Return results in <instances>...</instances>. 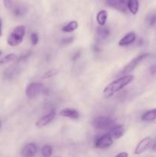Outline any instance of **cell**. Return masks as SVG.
Here are the masks:
<instances>
[{
  "mask_svg": "<svg viewBox=\"0 0 156 157\" xmlns=\"http://www.w3.org/2000/svg\"><path fill=\"white\" fill-rule=\"evenodd\" d=\"M151 149H152L153 151H156V144H154V145L152 146V147H151Z\"/></svg>",
  "mask_w": 156,
  "mask_h": 157,
  "instance_id": "1f68e13d",
  "label": "cell"
},
{
  "mask_svg": "<svg viewBox=\"0 0 156 157\" xmlns=\"http://www.w3.org/2000/svg\"><path fill=\"white\" fill-rule=\"evenodd\" d=\"M108 133H110L113 139L118 140L122 137L125 133V127L122 125L113 126L110 129V131Z\"/></svg>",
  "mask_w": 156,
  "mask_h": 157,
  "instance_id": "30bf717a",
  "label": "cell"
},
{
  "mask_svg": "<svg viewBox=\"0 0 156 157\" xmlns=\"http://www.w3.org/2000/svg\"><path fill=\"white\" fill-rule=\"evenodd\" d=\"M2 18H0V37L2 35Z\"/></svg>",
  "mask_w": 156,
  "mask_h": 157,
  "instance_id": "4dcf8cb0",
  "label": "cell"
},
{
  "mask_svg": "<svg viewBox=\"0 0 156 157\" xmlns=\"http://www.w3.org/2000/svg\"><path fill=\"white\" fill-rule=\"evenodd\" d=\"M16 58L17 56L15 54H9V55H6L4 58H2L0 60V64H8V63H10L12 62V61H15Z\"/></svg>",
  "mask_w": 156,
  "mask_h": 157,
  "instance_id": "ffe728a7",
  "label": "cell"
},
{
  "mask_svg": "<svg viewBox=\"0 0 156 157\" xmlns=\"http://www.w3.org/2000/svg\"><path fill=\"white\" fill-rule=\"evenodd\" d=\"M60 115L61 117H68L70 119L76 120L79 118V112L77 110H74V109L71 108H65L63 109L60 111Z\"/></svg>",
  "mask_w": 156,
  "mask_h": 157,
  "instance_id": "5bb4252c",
  "label": "cell"
},
{
  "mask_svg": "<svg viewBox=\"0 0 156 157\" xmlns=\"http://www.w3.org/2000/svg\"><path fill=\"white\" fill-rule=\"evenodd\" d=\"M80 52H76V53H74V55H73V57H72V60L73 61H76V60H77L78 58H80Z\"/></svg>",
  "mask_w": 156,
  "mask_h": 157,
  "instance_id": "f1b7e54d",
  "label": "cell"
},
{
  "mask_svg": "<svg viewBox=\"0 0 156 157\" xmlns=\"http://www.w3.org/2000/svg\"><path fill=\"white\" fill-rule=\"evenodd\" d=\"M128 154L127 153H125V152H122V153H119V154L116 155V156H124V157H126L128 156Z\"/></svg>",
  "mask_w": 156,
  "mask_h": 157,
  "instance_id": "f546056e",
  "label": "cell"
},
{
  "mask_svg": "<svg viewBox=\"0 0 156 157\" xmlns=\"http://www.w3.org/2000/svg\"><path fill=\"white\" fill-rule=\"evenodd\" d=\"M107 17H108V12L106 10H101L96 15V21L99 25H105L106 22Z\"/></svg>",
  "mask_w": 156,
  "mask_h": 157,
  "instance_id": "2e32d148",
  "label": "cell"
},
{
  "mask_svg": "<svg viewBox=\"0 0 156 157\" xmlns=\"http://www.w3.org/2000/svg\"><path fill=\"white\" fill-rule=\"evenodd\" d=\"M58 71L56 69H51V70H49L43 75V78L44 79H47V78H50L52 77L55 76L56 75H58Z\"/></svg>",
  "mask_w": 156,
  "mask_h": 157,
  "instance_id": "cb8c5ba5",
  "label": "cell"
},
{
  "mask_svg": "<svg viewBox=\"0 0 156 157\" xmlns=\"http://www.w3.org/2000/svg\"><path fill=\"white\" fill-rule=\"evenodd\" d=\"M142 121H146V122H150V121L156 120V108L145 112L142 116Z\"/></svg>",
  "mask_w": 156,
  "mask_h": 157,
  "instance_id": "e0dca14e",
  "label": "cell"
},
{
  "mask_svg": "<svg viewBox=\"0 0 156 157\" xmlns=\"http://www.w3.org/2000/svg\"><path fill=\"white\" fill-rule=\"evenodd\" d=\"M0 127H1V122H0Z\"/></svg>",
  "mask_w": 156,
  "mask_h": 157,
  "instance_id": "836d02e7",
  "label": "cell"
},
{
  "mask_svg": "<svg viewBox=\"0 0 156 157\" xmlns=\"http://www.w3.org/2000/svg\"><path fill=\"white\" fill-rule=\"evenodd\" d=\"M127 9L133 15H136L139 12V0H128L127 1Z\"/></svg>",
  "mask_w": 156,
  "mask_h": 157,
  "instance_id": "9a60e30c",
  "label": "cell"
},
{
  "mask_svg": "<svg viewBox=\"0 0 156 157\" xmlns=\"http://www.w3.org/2000/svg\"><path fill=\"white\" fill-rule=\"evenodd\" d=\"M44 90V86L41 83H31L26 87V96L32 99L40 94Z\"/></svg>",
  "mask_w": 156,
  "mask_h": 157,
  "instance_id": "5b68a950",
  "label": "cell"
},
{
  "mask_svg": "<svg viewBox=\"0 0 156 157\" xmlns=\"http://www.w3.org/2000/svg\"><path fill=\"white\" fill-rule=\"evenodd\" d=\"M96 34L100 39L103 40L110 35V30L108 29V28L104 27V25H100V27L97 28Z\"/></svg>",
  "mask_w": 156,
  "mask_h": 157,
  "instance_id": "ac0fdd59",
  "label": "cell"
},
{
  "mask_svg": "<svg viewBox=\"0 0 156 157\" xmlns=\"http://www.w3.org/2000/svg\"><path fill=\"white\" fill-rule=\"evenodd\" d=\"M78 22L76 21H71L67 24L66 25H64V27L62 28V31L64 32H67V33H69V32H72L73 31L76 30L78 29Z\"/></svg>",
  "mask_w": 156,
  "mask_h": 157,
  "instance_id": "d6986e66",
  "label": "cell"
},
{
  "mask_svg": "<svg viewBox=\"0 0 156 157\" xmlns=\"http://www.w3.org/2000/svg\"><path fill=\"white\" fill-rule=\"evenodd\" d=\"M21 69H20L19 65H18V62L16 64L11 66V67H8L7 69L4 71L2 74V76L4 79L6 80H11L13 79L16 76H18V73L20 72Z\"/></svg>",
  "mask_w": 156,
  "mask_h": 157,
  "instance_id": "ba28073f",
  "label": "cell"
},
{
  "mask_svg": "<svg viewBox=\"0 0 156 157\" xmlns=\"http://www.w3.org/2000/svg\"><path fill=\"white\" fill-rule=\"evenodd\" d=\"M52 149L51 146H49V145H45L42 147L41 149V153H42L43 156L44 157H48L50 156H51L52 154Z\"/></svg>",
  "mask_w": 156,
  "mask_h": 157,
  "instance_id": "44dd1931",
  "label": "cell"
},
{
  "mask_svg": "<svg viewBox=\"0 0 156 157\" xmlns=\"http://www.w3.org/2000/svg\"><path fill=\"white\" fill-rule=\"evenodd\" d=\"M73 38H72V37H69V38H64V39L62 40V43L64 44H70V43H71L72 41H73Z\"/></svg>",
  "mask_w": 156,
  "mask_h": 157,
  "instance_id": "4316f807",
  "label": "cell"
},
{
  "mask_svg": "<svg viewBox=\"0 0 156 157\" xmlns=\"http://www.w3.org/2000/svg\"><path fill=\"white\" fill-rule=\"evenodd\" d=\"M149 55H150L148 53H143L138 55V56H136V58H133V59L128 63V64H127L125 66V67H124V68L120 71L119 75H125L128 73H129V72L132 71L134 70V69L136 68V67H137V66L142 62V61H143L144 60L146 59L148 57H149Z\"/></svg>",
  "mask_w": 156,
  "mask_h": 157,
  "instance_id": "3957f363",
  "label": "cell"
},
{
  "mask_svg": "<svg viewBox=\"0 0 156 157\" xmlns=\"http://www.w3.org/2000/svg\"><path fill=\"white\" fill-rule=\"evenodd\" d=\"M25 12L26 10L24 8L21 7V6H17V7H15L13 10L14 15L16 17L22 16V15H24V14H25Z\"/></svg>",
  "mask_w": 156,
  "mask_h": 157,
  "instance_id": "603a6c76",
  "label": "cell"
},
{
  "mask_svg": "<svg viewBox=\"0 0 156 157\" xmlns=\"http://www.w3.org/2000/svg\"><path fill=\"white\" fill-rule=\"evenodd\" d=\"M55 117V112L54 110L50 111V113H47V115H45L44 117H41V119L38 120L36 122V127H43L44 126L47 125V124H50Z\"/></svg>",
  "mask_w": 156,
  "mask_h": 157,
  "instance_id": "7c38bea8",
  "label": "cell"
},
{
  "mask_svg": "<svg viewBox=\"0 0 156 157\" xmlns=\"http://www.w3.org/2000/svg\"><path fill=\"white\" fill-rule=\"evenodd\" d=\"M5 7L7 9H11L13 7V2L12 0H3Z\"/></svg>",
  "mask_w": 156,
  "mask_h": 157,
  "instance_id": "484cf974",
  "label": "cell"
},
{
  "mask_svg": "<svg viewBox=\"0 0 156 157\" xmlns=\"http://www.w3.org/2000/svg\"><path fill=\"white\" fill-rule=\"evenodd\" d=\"M136 39V35L134 32H130L127 33L125 36L122 38H121L120 41H119V45L122 46V47H125V46H128L129 44H132L135 42Z\"/></svg>",
  "mask_w": 156,
  "mask_h": 157,
  "instance_id": "8fae6325",
  "label": "cell"
},
{
  "mask_svg": "<svg viewBox=\"0 0 156 157\" xmlns=\"http://www.w3.org/2000/svg\"><path fill=\"white\" fill-rule=\"evenodd\" d=\"M30 39H31V41H32V44H33V45H36V44L38 43V41H39V38H38V34L35 33V32L31 34Z\"/></svg>",
  "mask_w": 156,
  "mask_h": 157,
  "instance_id": "d4e9b609",
  "label": "cell"
},
{
  "mask_svg": "<svg viewBox=\"0 0 156 157\" xmlns=\"http://www.w3.org/2000/svg\"><path fill=\"white\" fill-rule=\"evenodd\" d=\"M114 121L108 117H98L96 119L93 120L92 123L93 127L97 130L110 129L113 126H114Z\"/></svg>",
  "mask_w": 156,
  "mask_h": 157,
  "instance_id": "277c9868",
  "label": "cell"
},
{
  "mask_svg": "<svg viewBox=\"0 0 156 157\" xmlns=\"http://www.w3.org/2000/svg\"><path fill=\"white\" fill-rule=\"evenodd\" d=\"M113 143V137L110 136V133H106V134L102 135L96 140L95 146H96V148L106 149L111 147Z\"/></svg>",
  "mask_w": 156,
  "mask_h": 157,
  "instance_id": "8992f818",
  "label": "cell"
},
{
  "mask_svg": "<svg viewBox=\"0 0 156 157\" xmlns=\"http://www.w3.org/2000/svg\"><path fill=\"white\" fill-rule=\"evenodd\" d=\"M133 79H134V77L132 75H125L123 77H121V78L115 80L104 88L103 96L106 98H111L115 94L119 92V90L129 84L133 81Z\"/></svg>",
  "mask_w": 156,
  "mask_h": 157,
  "instance_id": "6da1fadb",
  "label": "cell"
},
{
  "mask_svg": "<svg viewBox=\"0 0 156 157\" xmlns=\"http://www.w3.org/2000/svg\"><path fill=\"white\" fill-rule=\"evenodd\" d=\"M24 35H25V26H17L12 30V32L9 35L7 39V43L12 47L19 45L23 41Z\"/></svg>",
  "mask_w": 156,
  "mask_h": 157,
  "instance_id": "7a4b0ae2",
  "label": "cell"
},
{
  "mask_svg": "<svg viewBox=\"0 0 156 157\" xmlns=\"http://www.w3.org/2000/svg\"><path fill=\"white\" fill-rule=\"evenodd\" d=\"M127 1L128 0H106L108 6L121 12L127 10Z\"/></svg>",
  "mask_w": 156,
  "mask_h": 157,
  "instance_id": "9c48e42d",
  "label": "cell"
},
{
  "mask_svg": "<svg viewBox=\"0 0 156 157\" xmlns=\"http://www.w3.org/2000/svg\"><path fill=\"white\" fill-rule=\"evenodd\" d=\"M37 153V147L35 144H28L21 150V156L24 157L34 156Z\"/></svg>",
  "mask_w": 156,
  "mask_h": 157,
  "instance_id": "4fadbf2b",
  "label": "cell"
},
{
  "mask_svg": "<svg viewBox=\"0 0 156 157\" xmlns=\"http://www.w3.org/2000/svg\"><path fill=\"white\" fill-rule=\"evenodd\" d=\"M151 144H152V140H151V138L148 137H148H145L136 146V149H135V154H142V153L146 151L148 149H149L151 147Z\"/></svg>",
  "mask_w": 156,
  "mask_h": 157,
  "instance_id": "52a82bcc",
  "label": "cell"
},
{
  "mask_svg": "<svg viewBox=\"0 0 156 157\" xmlns=\"http://www.w3.org/2000/svg\"><path fill=\"white\" fill-rule=\"evenodd\" d=\"M149 72L150 74L152 75H156V64H154V65H152L151 67H150Z\"/></svg>",
  "mask_w": 156,
  "mask_h": 157,
  "instance_id": "83f0119b",
  "label": "cell"
},
{
  "mask_svg": "<svg viewBox=\"0 0 156 157\" xmlns=\"http://www.w3.org/2000/svg\"><path fill=\"white\" fill-rule=\"evenodd\" d=\"M2 55V52H1V51H0V55Z\"/></svg>",
  "mask_w": 156,
  "mask_h": 157,
  "instance_id": "d6a6232c",
  "label": "cell"
},
{
  "mask_svg": "<svg viewBox=\"0 0 156 157\" xmlns=\"http://www.w3.org/2000/svg\"><path fill=\"white\" fill-rule=\"evenodd\" d=\"M145 20L150 26L154 25L156 24V13H149Z\"/></svg>",
  "mask_w": 156,
  "mask_h": 157,
  "instance_id": "7402d4cb",
  "label": "cell"
}]
</instances>
